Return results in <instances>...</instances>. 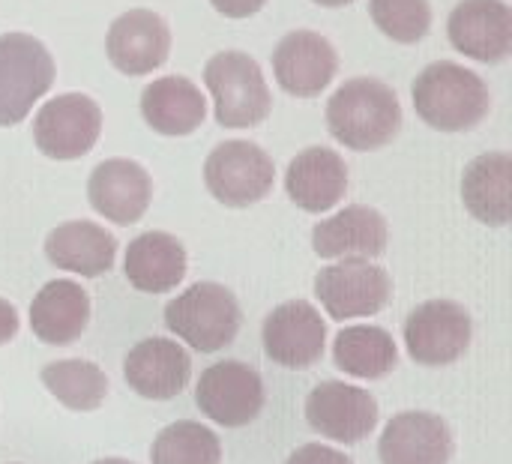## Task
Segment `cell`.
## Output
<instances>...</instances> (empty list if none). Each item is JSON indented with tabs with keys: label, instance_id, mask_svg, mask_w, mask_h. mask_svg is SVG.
Listing matches in <instances>:
<instances>
[{
	"label": "cell",
	"instance_id": "29",
	"mask_svg": "<svg viewBox=\"0 0 512 464\" xmlns=\"http://www.w3.org/2000/svg\"><path fill=\"white\" fill-rule=\"evenodd\" d=\"M369 15L384 36L402 45L420 42L432 27L429 0H369Z\"/></svg>",
	"mask_w": 512,
	"mask_h": 464
},
{
	"label": "cell",
	"instance_id": "4",
	"mask_svg": "<svg viewBox=\"0 0 512 464\" xmlns=\"http://www.w3.org/2000/svg\"><path fill=\"white\" fill-rule=\"evenodd\" d=\"M204 84L225 129H249L270 117L273 96L261 66L246 51H219L204 66Z\"/></svg>",
	"mask_w": 512,
	"mask_h": 464
},
{
	"label": "cell",
	"instance_id": "30",
	"mask_svg": "<svg viewBox=\"0 0 512 464\" xmlns=\"http://www.w3.org/2000/svg\"><path fill=\"white\" fill-rule=\"evenodd\" d=\"M285 464H354L351 456L339 453V450H330V447H321V444H306L300 447L297 453L288 456Z\"/></svg>",
	"mask_w": 512,
	"mask_h": 464
},
{
	"label": "cell",
	"instance_id": "15",
	"mask_svg": "<svg viewBox=\"0 0 512 464\" xmlns=\"http://www.w3.org/2000/svg\"><path fill=\"white\" fill-rule=\"evenodd\" d=\"M108 60L123 75H150L171 54V30L153 9H129L108 27Z\"/></svg>",
	"mask_w": 512,
	"mask_h": 464
},
{
	"label": "cell",
	"instance_id": "22",
	"mask_svg": "<svg viewBox=\"0 0 512 464\" xmlns=\"http://www.w3.org/2000/svg\"><path fill=\"white\" fill-rule=\"evenodd\" d=\"M123 273L129 285L144 294L174 291L186 276V249L177 237L165 231L138 234L126 249Z\"/></svg>",
	"mask_w": 512,
	"mask_h": 464
},
{
	"label": "cell",
	"instance_id": "31",
	"mask_svg": "<svg viewBox=\"0 0 512 464\" xmlns=\"http://www.w3.org/2000/svg\"><path fill=\"white\" fill-rule=\"evenodd\" d=\"M210 3L225 18H249V15H255V12H261L267 6V0H210Z\"/></svg>",
	"mask_w": 512,
	"mask_h": 464
},
{
	"label": "cell",
	"instance_id": "3",
	"mask_svg": "<svg viewBox=\"0 0 512 464\" xmlns=\"http://www.w3.org/2000/svg\"><path fill=\"white\" fill-rule=\"evenodd\" d=\"M165 324L192 351L216 354L237 339L243 312L225 285L198 282L165 306Z\"/></svg>",
	"mask_w": 512,
	"mask_h": 464
},
{
	"label": "cell",
	"instance_id": "17",
	"mask_svg": "<svg viewBox=\"0 0 512 464\" xmlns=\"http://www.w3.org/2000/svg\"><path fill=\"white\" fill-rule=\"evenodd\" d=\"M123 375H126V384L138 396L165 402L186 390V384L192 378V360L177 342L153 336V339L138 342L126 354Z\"/></svg>",
	"mask_w": 512,
	"mask_h": 464
},
{
	"label": "cell",
	"instance_id": "24",
	"mask_svg": "<svg viewBox=\"0 0 512 464\" xmlns=\"http://www.w3.org/2000/svg\"><path fill=\"white\" fill-rule=\"evenodd\" d=\"M45 255L54 267L78 276H102L114 267L117 240L102 225L75 219L57 225L45 240Z\"/></svg>",
	"mask_w": 512,
	"mask_h": 464
},
{
	"label": "cell",
	"instance_id": "8",
	"mask_svg": "<svg viewBox=\"0 0 512 464\" xmlns=\"http://www.w3.org/2000/svg\"><path fill=\"white\" fill-rule=\"evenodd\" d=\"M315 294L333 321L378 315L393 294L390 273L366 258H345L330 264L315 279Z\"/></svg>",
	"mask_w": 512,
	"mask_h": 464
},
{
	"label": "cell",
	"instance_id": "20",
	"mask_svg": "<svg viewBox=\"0 0 512 464\" xmlns=\"http://www.w3.org/2000/svg\"><path fill=\"white\" fill-rule=\"evenodd\" d=\"M387 240V219L366 204H351L312 231V246L321 258H378Z\"/></svg>",
	"mask_w": 512,
	"mask_h": 464
},
{
	"label": "cell",
	"instance_id": "12",
	"mask_svg": "<svg viewBox=\"0 0 512 464\" xmlns=\"http://www.w3.org/2000/svg\"><path fill=\"white\" fill-rule=\"evenodd\" d=\"M339 72V54L315 30H291L273 51V75L279 87L297 99H315Z\"/></svg>",
	"mask_w": 512,
	"mask_h": 464
},
{
	"label": "cell",
	"instance_id": "6",
	"mask_svg": "<svg viewBox=\"0 0 512 464\" xmlns=\"http://www.w3.org/2000/svg\"><path fill=\"white\" fill-rule=\"evenodd\" d=\"M276 165L264 147L252 141H222L204 162V183L225 207H249L270 195Z\"/></svg>",
	"mask_w": 512,
	"mask_h": 464
},
{
	"label": "cell",
	"instance_id": "14",
	"mask_svg": "<svg viewBox=\"0 0 512 464\" xmlns=\"http://www.w3.org/2000/svg\"><path fill=\"white\" fill-rule=\"evenodd\" d=\"M450 45L480 63H501L512 54V9L504 0H462L447 21Z\"/></svg>",
	"mask_w": 512,
	"mask_h": 464
},
{
	"label": "cell",
	"instance_id": "34",
	"mask_svg": "<svg viewBox=\"0 0 512 464\" xmlns=\"http://www.w3.org/2000/svg\"><path fill=\"white\" fill-rule=\"evenodd\" d=\"M93 464H132V462H126V459H99V462H93Z\"/></svg>",
	"mask_w": 512,
	"mask_h": 464
},
{
	"label": "cell",
	"instance_id": "25",
	"mask_svg": "<svg viewBox=\"0 0 512 464\" xmlns=\"http://www.w3.org/2000/svg\"><path fill=\"white\" fill-rule=\"evenodd\" d=\"M90 321V297L78 282H48L30 306V327L45 345L75 342Z\"/></svg>",
	"mask_w": 512,
	"mask_h": 464
},
{
	"label": "cell",
	"instance_id": "1",
	"mask_svg": "<svg viewBox=\"0 0 512 464\" xmlns=\"http://www.w3.org/2000/svg\"><path fill=\"white\" fill-rule=\"evenodd\" d=\"M327 129L330 135L357 150H381L402 129V102L396 90L378 78H351L327 102Z\"/></svg>",
	"mask_w": 512,
	"mask_h": 464
},
{
	"label": "cell",
	"instance_id": "21",
	"mask_svg": "<svg viewBox=\"0 0 512 464\" xmlns=\"http://www.w3.org/2000/svg\"><path fill=\"white\" fill-rule=\"evenodd\" d=\"M141 114L153 132L180 138L192 135L207 120V102L186 75H165L141 90Z\"/></svg>",
	"mask_w": 512,
	"mask_h": 464
},
{
	"label": "cell",
	"instance_id": "19",
	"mask_svg": "<svg viewBox=\"0 0 512 464\" xmlns=\"http://www.w3.org/2000/svg\"><path fill=\"white\" fill-rule=\"evenodd\" d=\"M285 192L306 213L333 210L348 192V165L330 147H306L285 171Z\"/></svg>",
	"mask_w": 512,
	"mask_h": 464
},
{
	"label": "cell",
	"instance_id": "27",
	"mask_svg": "<svg viewBox=\"0 0 512 464\" xmlns=\"http://www.w3.org/2000/svg\"><path fill=\"white\" fill-rule=\"evenodd\" d=\"M45 390L69 411H96L105 402L108 378L90 360H57L42 369Z\"/></svg>",
	"mask_w": 512,
	"mask_h": 464
},
{
	"label": "cell",
	"instance_id": "10",
	"mask_svg": "<svg viewBox=\"0 0 512 464\" xmlns=\"http://www.w3.org/2000/svg\"><path fill=\"white\" fill-rule=\"evenodd\" d=\"M471 315L453 300H429L405 321V345L414 363L450 366L471 348Z\"/></svg>",
	"mask_w": 512,
	"mask_h": 464
},
{
	"label": "cell",
	"instance_id": "18",
	"mask_svg": "<svg viewBox=\"0 0 512 464\" xmlns=\"http://www.w3.org/2000/svg\"><path fill=\"white\" fill-rule=\"evenodd\" d=\"M378 453L381 464H450L453 435L438 414L405 411L387 423Z\"/></svg>",
	"mask_w": 512,
	"mask_h": 464
},
{
	"label": "cell",
	"instance_id": "11",
	"mask_svg": "<svg viewBox=\"0 0 512 464\" xmlns=\"http://www.w3.org/2000/svg\"><path fill=\"white\" fill-rule=\"evenodd\" d=\"M306 423L330 441L360 444L378 426V402L363 387L324 381L306 399Z\"/></svg>",
	"mask_w": 512,
	"mask_h": 464
},
{
	"label": "cell",
	"instance_id": "26",
	"mask_svg": "<svg viewBox=\"0 0 512 464\" xmlns=\"http://www.w3.org/2000/svg\"><path fill=\"white\" fill-rule=\"evenodd\" d=\"M333 360L345 375L375 381L396 369L399 351L384 327H348L336 336Z\"/></svg>",
	"mask_w": 512,
	"mask_h": 464
},
{
	"label": "cell",
	"instance_id": "28",
	"mask_svg": "<svg viewBox=\"0 0 512 464\" xmlns=\"http://www.w3.org/2000/svg\"><path fill=\"white\" fill-rule=\"evenodd\" d=\"M153 464H219L222 462V444L219 438L192 420H180L168 429H162L150 450Z\"/></svg>",
	"mask_w": 512,
	"mask_h": 464
},
{
	"label": "cell",
	"instance_id": "2",
	"mask_svg": "<svg viewBox=\"0 0 512 464\" xmlns=\"http://www.w3.org/2000/svg\"><path fill=\"white\" fill-rule=\"evenodd\" d=\"M411 96L420 120L438 132H468L483 123L492 105L486 81L453 60L426 66L414 78Z\"/></svg>",
	"mask_w": 512,
	"mask_h": 464
},
{
	"label": "cell",
	"instance_id": "5",
	"mask_svg": "<svg viewBox=\"0 0 512 464\" xmlns=\"http://www.w3.org/2000/svg\"><path fill=\"white\" fill-rule=\"evenodd\" d=\"M54 84V60L30 33L0 36V126H18Z\"/></svg>",
	"mask_w": 512,
	"mask_h": 464
},
{
	"label": "cell",
	"instance_id": "32",
	"mask_svg": "<svg viewBox=\"0 0 512 464\" xmlns=\"http://www.w3.org/2000/svg\"><path fill=\"white\" fill-rule=\"evenodd\" d=\"M15 333H18V312L9 300L0 297V345L15 339Z\"/></svg>",
	"mask_w": 512,
	"mask_h": 464
},
{
	"label": "cell",
	"instance_id": "7",
	"mask_svg": "<svg viewBox=\"0 0 512 464\" xmlns=\"http://www.w3.org/2000/svg\"><path fill=\"white\" fill-rule=\"evenodd\" d=\"M102 132V108L84 93L48 99L33 117V141L48 159L66 162L90 153Z\"/></svg>",
	"mask_w": 512,
	"mask_h": 464
},
{
	"label": "cell",
	"instance_id": "23",
	"mask_svg": "<svg viewBox=\"0 0 512 464\" xmlns=\"http://www.w3.org/2000/svg\"><path fill=\"white\" fill-rule=\"evenodd\" d=\"M465 210L492 228H504L512 219V156L483 153L462 174Z\"/></svg>",
	"mask_w": 512,
	"mask_h": 464
},
{
	"label": "cell",
	"instance_id": "16",
	"mask_svg": "<svg viewBox=\"0 0 512 464\" xmlns=\"http://www.w3.org/2000/svg\"><path fill=\"white\" fill-rule=\"evenodd\" d=\"M90 207L114 225H135L153 198L150 174L132 159H105L87 180Z\"/></svg>",
	"mask_w": 512,
	"mask_h": 464
},
{
	"label": "cell",
	"instance_id": "13",
	"mask_svg": "<svg viewBox=\"0 0 512 464\" xmlns=\"http://www.w3.org/2000/svg\"><path fill=\"white\" fill-rule=\"evenodd\" d=\"M261 339L273 363L285 369H309L324 354L327 324L321 321V312L312 303L291 300L267 315Z\"/></svg>",
	"mask_w": 512,
	"mask_h": 464
},
{
	"label": "cell",
	"instance_id": "33",
	"mask_svg": "<svg viewBox=\"0 0 512 464\" xmlns=\"http://www.w3.org/2000/svg\"><path fill=\"white\" fill-rule=\"evenodd\" d=\"M318 6H330V9H339V6H348V3H354V0H315Z\"/></svg>",
	"mask_w": 512,
	"mask_h": 464
},
{
	"label": "cell",
	"instance_id": "9",
	"mask_svg": "<svg viewBox=\"0 0 512 464\" xmlns=\"http://www.w3.org/2000/svg\"><path fill=\"white\" fill-rule=\"evenodd\" d=\"M195 405L207 420L225 429L249 426L264 408V381L252 366L240 360L216 363L198 378Z\"/></svg>",
	"mask_w": 512,
	"mask_h": 464
}]
</instances>
